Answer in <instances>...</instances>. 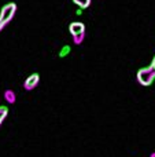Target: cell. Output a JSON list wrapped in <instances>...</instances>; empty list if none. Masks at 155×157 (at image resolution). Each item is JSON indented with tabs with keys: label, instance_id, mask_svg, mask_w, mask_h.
<instances>
[{
	"label": "cell",
	"instance_id": "obj_1",
	"mask_svg": "<svg viewBox=\"0 0 155 157\" xmlns=\"http://www.w3.org/2000/svg\"><path fill=\"white\" fill-rule=\"evenodd\" d=\"M15 13H16L15 3H7V4H4L2 7V10H0V32L11 22Z\"/></svg>",
	"mask_w": 155,
	"mask_h": 157
},
{
	"label": "cell",
	"instance_id": "obj_2",
	"mask_svg": "<svg viewBox=\"0 0 155 157\" xmlns=\"http://www.w3.org/2000/svg\"><path fill=\"white\" fill-rule=\"evenodd\" d=\"M155 80V69L153 66H147V68H143L137 72V81H139L142 86H150L153 84V81Z\"/></svg>",
	"mask_w": 155,
	"mask_h": 157
},
{
	"label": "cell",
	"instance_id": "obj_3",
	"mask_svg": "<svg viewBox=\"0 0 155 157\" xmlns=\"http://www.w3.org/2000/svg\"><path fill=\"white\" fill-rule=\"evenodd\" d=\"M38 81H40V75L38 73H32L29 77L25 80L23 83V88L26 90V91H32V90H34L36 87H37Z\"/></svg>",
	"mask_w": 155,
	"mask_h": 157
},
{
	"label": "cell",
	"instance_id": "obj_4",
	"mask_svg": "<svg viewBox=\"0 0 155 157\" xmlns=\"http://www.w3.org/2000/svg\"><path fill=\"white\" fill-rule=\"evenodd\" d=\"M69 32L71 36L80 35V33H85V25L82 22H71L69 25Z\"/></svg>",
	"mask_w": 155,
	"mask_h": 157
},
{
	"label": "cell",
	"instance_id": "obj_5",
	"mask_svg": "<svg viewBox=\"0 0 155 157\" xmlns=\"http://www.w3.org/2000/svg\"><path fill=\"white\" fill-rule=\"evenodd\" d=\"M15 92L13 90H5L4 91V99L7 101L8 103H15Z\"/></svg>",
	"mask_w": 155,
	"mask_h": 157
},
{
	"label": "cell",
	"instance_id": "obj_6",
	"mask_svg": "<svg viewBox=\"0 0 155 157\" xmlns=\"http://www.w3.org/2000/svg\"><path fill=\"white\" fill-rule=\"evenodd\" d=\"M74 4H77L80 8H82V10H85V8L89 7L91 4V0H73Z\"/></svg>",
	"mask_w": 155,
	"mask_h": 157
},
{
	"label": "cell",
	"instance_id": "obj_7",
	"mask_svg": "<svg viewBox=\"0 0 155 157\" xmlns=\"http://www.w3.org/2000/svg\"><path fill=\"white\" fill-rule=\"evenodd\" d=\"M7 116H8V108L7 106H0V125L3 124V121L5 120Z\"/></svg>",
	"mask_w": 155,
	"mask_h": 157
},
{
	"label": "cell",
	"instance_id": "obj_8",
	"mask_svg": "<svg viewBox=\"0 0 155 157\" xmlns=\"http://www.w3.org/2000/svg\"><path fill=\"white\" fill-rule=\"evenodd\" d=\"M70 51H71L70 46H63V47H62V50H60V51H59V57H60V58H65V57H67V55L70 54Z\"/></svg>",
	"mask_w": 155,
	"mask_h": 157
},
{
	"label": "cell",
	"instance_id": "obj_9",
	"mask_svg": "<svg viewBox=\"0 0 155 157\" xmlns=\"http://www.w3.org/2000/svg\"><path fill=\"white\" fill-rule=\"evenodd\" d=\"M73 37V41H74V44H81L82 43V40H84V37H85V33H80V35H74V36H71Z\"/></svg>",
	"mask_w": 155,
	"mask_h": 157
},
{
	"label": "cell",
	"instance_id": "obj_10",
	"mask_svg": "<svg viewBox=\"0 0 155 157\" xmlns=\"http://www.w3.org/2000/svg\"><path fill=\"white\" fill-rule=\"evenodd\" d=\"M76 14H77V15H81V14H82V8H80V7H78V10L76 11Z\"/></svg>",
	"mask_w": 155,
	"mask_h": 157
},
{
	"label": "cell",
	"instance_id": "obj_11",
	"mask_svg": "<svg viewBox=\"0 0 155 157\" xmlns=\"http://www.w3.org/2000/svg\"><path fill=\"white\" fill-rule=\"evenodd\" d=\"M151 66L155 69V57H154V59H153V62H151Z\"/></svg>",
	"mask_w": 155,
	"mask_h": 157
},
{
	"label": "cell",
	"instance_id": "obj_12",
	"mask_svg": "<svg viewBox=\"0 0 155 157\" xmlns=\"http://www.w3.org/2000/svg\"><path fill=\"white\" fill-rule=\"evenodd\" d=\"M150 157H155V152H154V153H151V156H150Z\"/></svg>",
	"mask_w": 155,
	"mask_h": 157
}]
</instances>
